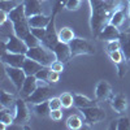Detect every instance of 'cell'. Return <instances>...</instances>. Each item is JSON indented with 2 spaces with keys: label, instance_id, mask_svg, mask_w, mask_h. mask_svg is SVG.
<instances>
[{
  "label": "cell",
  "instance_id": "obj_1",
  "mask_svg": "<svg viewBox=\"0 0 130 130\" xmlns=\"http://www.w3.org/2000/svg\"><path fill=\"white\" fill-rule=\"evenodd\" d=\"M91 7L90 26L92 37L98 38L105 25L111 22V18L118 9L130 8L127 0H89Z\"/></svg>",
  "mask_w": 130,
  "mask_h": 130
},
{
  "label": "cell",
  "instance_id": "obj_2",
  "mask_svg": "<svg viewBox=\"0 0 130 130\" xmlns=\"http://www.w3.org/2000/svg\"><path fill=\"white\" fill-rule=\"evenodd\" d=\"M26 56L40 62L43 67H51V64L56 60V55L53 53V51H51L48 47L43 46V44L29 48L26 52Z\"/></svg>",
  "mask_w": 130,
  "mask_h": 130
},
{
  "label": "cell",
  "instance_id": "obj_3",
  "mask_svg": "<svg viewBox=\"0 0 130 130\" xmlns=\"http://www.w3.org/2000/svg\"><path fill=\"white\" fill-rule=\"evenodd\" d=\"M81 113L83 116L85 124L87 126H94L95 124H99V122L105 120L104 109H102V108L98 107L96 104L91 105V107H87V108H82Z\"/></svg>",
  "mask_w": 130,
  "mask_h": 130
},
{
  "label": "cell",
  "instance_id": "obj_4",
  "mask_svg": "<svg viewBox=\"0 0 130 130\" xmlns=\"http://www.w3.org/2000/svg\"><path fill=\"white\" fill-rule=\"evenodd\" d=\"M70 52H72V57L79 56V55H94L95 48L89 40L82 39V38H74L70 43Z\"/></svg>",
  "mask_w": 130,
  "mask_h": 130
},
{
  "label": "cell",
  "instance_id": "obj_5",
  "mask_svg": "<svg viewBox=\"0 0 130 130\" xmlns=\"http://www.w3.org/2000/svg\"><path fill=\"white\" fill-rule=\"evenodd\" d=\"M50 83H46V82H40L39 81V86H38V89L32 92L27 99L26 102L29 104H38V103H42V102H46L50 99V96L52 94V90L51 87L48 86Z\"/></svg>",
  "mask_w": 130,
  "mask_h": 130
},
{
  "label": "cell",
  "instance_id": "obj_6",
  "mask_svg": "<svg viewBox=\"0 0 130 130\" xmlns=\"http://www.w3.org/2000/svg\"><path fill=\"white\" fill-rule=\"evenodd\" d=\"M30 120V109L27 107V102L24 98H20L16 100L14 105V124L24 125Z\"/></svg>",
  "mask_w": 130,
  "mask_h": 130
},
{
  "label": "cell",
  "instance_id": "obj_7",
  "mask_svg": "<svg viewBox=\"0 0 130 130\" xmlns=\"http://www.w3.org/2000/svg\"><path fill=\"white\" fill-rule=\"evenodd\" d=\"M5 74L8 75V78L13 83V86L16 87L17 91H20L21 89H22V85H24V82L27 77L22 68H14V67L7 65L5 67Z\"/></svg>",
  "mask_w": 130,
  "mask_h": 130
},
{
  "label": "cell",
  "instance_id": "obj_8",
  "mask_svg": "<svg viewBox=\"0 0 130 130\" xmlns=\"http://www.w3.org/2000/svg\"><path fill=\"white\" fill-rule=\"evenodd\" d=\"M3 47L8 52H12V53H25V55H26V52L29 50V47L26 46L25 40L18 38L16 34L10 35L8 38V40L5 43H3Z\"/></svg>",
  "mask_w": 130,
  "mask_h": 130
},
{
  "label": "cell",
  "instance_id": "obj_9",
  "mask_svg": "<svg viewBox=\"0 0 130 130\" xmlns=\"http://www.w3.org/2000/svg\"><path fill=\"white\" fill-rule=\"evenodd\" d=\"M25 59H26L25 53H12L5 50L2 53V62L5 65H9V67H14V68H22Z\"/></svg>",
  "mask_w": 130,
  "mask_h": 130
},
{
  "label": "cell",
  "instance_id": "obj_10",
  "mask_svg": "<svg viewBox=\"0 0 130 130\" xmlns=\"http://www.w3.org/2000/svg\"><path fill=\"white\" fill-rule=\"evenodd\" d=\"M112 96H113L112 87H111V85L108 82L100 81L99 83L96 85V87H95V98H96V100H99V102L111 100Z\"/></svg>",
  "mask_w": 130,
  "mask_h": 130
},
{
  "label": "cell",
  "instance_id": "obj_11",
  "mask_svg": "<svg viewBox=\"0 0 130 130\" xmlns=\"http://www.w3.org/2000/svg\"><path fill=\"white\" fill-rule=\"evenodd\" d=\"M38 86H39V79L35 77V75H27L24 85H22V89L20 90L21 98L27 99V98L38 89Z\"/></svg>",
  "mask_w": 130,
  "mask_h": 130
},
{
  "label": "cell",
  "instance_id": "obj_12",
  "mask_svg": "<svg viewBox=\"0 0 130 130\" xmlns=\"http://www.w3.org/2000/svg\"><path fill=\"white\" fill-rule=\"evenodd\" d=\"M53 53L56 55V59L62 61V62H68L72 59V52H70V47L68 43H64V42H57L55 47L52 48Z\"/></svg>",
  "mask_w": 130,
  "mask_h": 130
},
{
  "label": "cell",
  "instance_id": "obj_13",
  "mask_svg": "<svg viewBox=\"0 0 130 130\" xmlns=\"http://www.w3.org/2000/svg\"><path fill=\"white\" fill-rule=\"evenodd\" d=\"M121 37V31L118 30V27H116L112 24H108L104 26V29L102 30V32L98 35L96 39L103 40V42H108V40H115V39H120Z\"/></svg>",
  "mask_w": 130,
  "mask_h": 130
},
{
  "label": "cell",
  "instance_id": "obj_14",
  "mask_svg": "<svg viewBox=\"0 0 130 130\" xmlns=\"http://www.w3.org/2000/svg\"><path fill=\"white\" fill-rule=\"evenodd\" d=\"M109 103H111V107L113 108V111L116 113H124L127 109V99L122 94L113 95L112 99L109 100Z\"/></svg>",
  "mask_w": 130,
  "mask_h": 130
},
{
  "label": "cell",
  "instance_id": "obj_15",
  "mask_svg": "<svg viewBox=\"0 0 130 130\" xmlns=\"http://www.w3.org/2000/svg\"><path fill=\"white\" fill-rule=\"evenodd\" d=\"M52 20V16H46V14H35V16H31L29 17V25L30 27H40V29H44L50 25Z\"/></svg>",
  "mask_w": 130,
  "mask_h": 130
},
{
  "label": "cell",
  "instance_id": "obj_16",
  "mask_svg": "<svg viewBox=\"0 0 130 130\" xmlns=\"http://www.w3.org/2000/svg\"><path fill=\"white\" fill-rule=\"evenodd\" d=\"M9 16V20L12 21L13 24H17V22H22V21H27L29 17L26 16V12H25V5L24 3H20L12 12L8 13Z\"/></svg>",
  "mask_w": 130,
  "mask_h": 130
},
{
  "label": "cell",
  "instance_id": "obj_17",
  "mask_svg": "<svg viewBox=\"0 0 130 130\" xmlns=\"http://www.w3.org/2000/svg\"><path fill=\"white\" fill-rule=\"evenodd\" d=\"M24 5H25V12L27 17L43 13L40 0H24Z\"/></svg>",
  "mask_w": 130,
  "mask_h": 130
},
{
  "label": "cell",
  "instance_id": "obj_18",
  "mask_svg": "<svg viewBox=\"0 0 130 130\" xmlns=\"http://www.w3.org/2000/svg\"><path fill=\"white\" fill-rule=\"evenodd\" d=\"M42 68H43V65H42L40 62L32 60V59H30V57H27V56H26L25 62H24V65H22V69H24V72L26 73V75H35Z\"/></svg>",
  "mask_w": 130,
  "mask_h": 130
},
{
  "label": "cell",
  "instance_id": "obj_19",
  "mask_svg": "<svg viewBox=\"0 0 130 130\" xmlns=\"http://www.w3.org/2000/svg\"><path fill=\"white\" fill-rule=\"evenodd\" d=\"M129 9L130 8H122V9H118L117 12H115V14L112 16L109 24L115 25L116 27H121L125 18H126V16H129Z\"/></svg>",
  "mask_w": 130,
  "mask_h": 130
},
{
  "label": "cell",
  "instance_id": "obj_20",
  "mask_svg": "<svg viewBox=\"0 0 130 130\" xmlns=\"http://www.w3.org/2000/svg\"><path fill=\"white\" fill-rule=\"evenodd\" d=\"M120 42H121V51L124 52L125 59L130 60V32L129 31L121 32Z\"/></svg>",
  "mask_w": 130,
  "mask_h": 130
},
{
  "label": "cell",
  "instance_id": "obj_21",
  "mask_svg": "<svg viewBox=\"0 0 130 130\" xmlns=\"http://www.w3.org/2000/svg\"><path fill=\"white\" fill-rule=\"evenodd\" d=\"M74 105L77 108H79V109H82V108L95 105V102L91 100L90 98L82 95V94H74Z\"/></svg>",
  "mask_w": 130,
  "mask_h": 130
},
{
  "label": "cell",
  "instance_id": "obj_22",
  "mask_svg": "<svg viewBox=\"0 0 130 130\" xmlns=\"http://www.w3.org/2000/svg\"><path fill=\"white\" fill-rule=\"evenodd\" d=\"M57 37H59V40L60 42H64V43H68V44H69V43L75 38V34H74L73 29L65 26V27H61L57 31Z\"/></svg>",
  "mask_w": 130,
  "mask_h": 130
},
{
  "label": "cell",
  "instance_id": "obj_23",
  "mask_svg": "<svg viewBox=\"0 0 130 130\" xmlns=\"http://www.w3.org/2000/svg\"><path fill=\"white\" fill-rule=\"evenodd\" d=\"M0 32H2V42L5 43L10 35L14 34V27H13V22H12V21L8 20L7 22L0 25Z\"/></svg>",
  "mask_w": 130,
  "mask_h": 130
},
{
  "label": "cell",
  "instance_id": "obj_24",
  "mask_svg": "<svg viewBox=\"0 0 130 130\" xmlns=\"http://www.w3.org/2000/svg\"><path fill=\"white\" fill-rule=\"evenodd\" d=\"M85 125V120L79 116V115H72L68 117L67 120V127L72 129V130H78Z\"/></svg>",
  "mask_w": 130,
  "mask_h": 130
},
{
  "label": "cell",
  "instance_id": "obj_25",
  "mask_svg": "<svg viewBox=\"0 0 130 130\" xmlns=\"http://www.w3.org/2000/svg\"><path fill=\"white\" fill-rule=\"evenodd\" d=\"M48 100L38 103V104H34V112H35L37 116H39V117H47V116H50L51 108H50V102Z\"/></svg>",
  "mask_w": 130,
  "mask_h": 130
},
{
  "label": "cell",
  "instance_id": "obj_26",
  "mask_svg": "<svg viewBox=\"0 0 130 130\" xmlns=\"http://www.w3.org/2000/svg\"><path fill=\"white\" fill-rule=\"evenodd\" d=\"M16 98L10 94V92H7L5 90L2 91V99H0V104H2V108H12L16 105Z\"/></svg>",
  "mask_w": 130,
  "mask_h": 130
},
{
  "label": "cell",
  "instance_id": "obj_27",
  "mask_svg": "<svg viewBox=\"0 0 130 130\" xmlns=\"http://www.w3.org/2000/svg\"><path fill=\"white\" fill-rule=\"evenodd\" d=\"M0 124H3L5 126H12L14 124V113L12 115L10 111H7L5 108H2V112H0Z\"/></svg>",
  "mask_w": 130,
  "mask_h": 130
},
{
  "label": "cell",
  "instance_id": "obj_28",
  "mask_svg": "<svg viewBox=\"0 0 130 130\" xmlns=\"http://www.w3.org/2000/svg\"><path fill=\"white\" fill-rule=\"evenodd\" d=\"M108 55V57L111 59V61L116 65H120V64H122V62H125V61H127L126 59H125V55H124V52L121 51V50H117V51H113V52H109V53H107Z\"/></svg>",
  "mask_w": 130,
  "mask_h": 130
},
{
  "label": "cell",
  "instance_id": "obj_29",
  "mask_svg": "<svg viewBox=\"0 0 130 130\" xmlns=\"http://www.w3.org/2000/svg\"><path fill=\"white\" fill-rule=\"evenodd\" d=\"M20 3L17 0H0V9L4 10V12L9 13L18 5Z\"/></svg>",
  "mask_w": 130,
  "mask_h": 130
},
{
  "label": "cell",
  "instance_id": "obj_30",
  "mask_svg": "<svg viewBox=\"0 0 130 130\" xmlns=\"http://www.w3.org/2000/svg\"><path fill=\"white\" fill-rule=\"evenodd\" d=\"M59 98L62 103V108H67L68 109L72 105H74V95H72L70 92H62Z\"/></svg>",
  "mask_w": 130,
  "mask_h": 130
},
{
  "label": "cell",
  "instance_id": "obj_31",
  "mask_svg": "<svg viewBox=\"0 0 130 130\" xmlns=\"http://www.w3.org/2000/svg\"><path fill=\"white\" fill-rule=\"evenodd\" d=\"M25 43H26V46L29 47V48H32V47H38V46H40L42 44V42L34 35V34H32V32L30 31L29 32V34L25 37Z\"/></svg>",
  "mask_w": 130,
  "mask_h": 130
},
{
  "label": "cell",
  "instance_id": "obj_32",
  "mask_svg": "<svg viewBox=\"0 0 130 130\" xmlns=\"http://www.w3.org/2000/svg\"><path fill=\"white\" fill-rule=\"evenodd\" d=\"M117 50H121V42L120 39H115V40H108L107 44H105V52L109 53Z\"/></svg>",
  "mask_w": 130,
  "mask_h": 130
},
{
  "label": "cell",
  "instance_id": "obj_33",
  "mask_svg": "<svg viewBox=\"0 0 130 130\" xmlns=\"http://www.w3.org/2000/svg\"><path fill=\"white\" fill-rule=\"evenodd\" d=\"M50 70H51L50 67H43V68L35 74V77H37L40 82H46V83H48V74H50Z\"/></svg>",
  "mask_w": 130,
  "mask_h": 130
},
{
  "label": "cell",
  "instance_id": "obj_34",
  "mask_svg": "<svg viewBox=\"0 0 130 130\" xmlns=\"http://www.w3.org/2000/svg\"><path fill=\"white\" fill-rule=\"evenodd\" d=\"M117 130H130V120L127 117H120L117 120Z\"/></svg>",
  "mask_w": 130,
  "mask_h": 130
},
{
  "label": "cell",
  "instance_id": "obj_35",
  "mask_svg": "<svg viewBox=\"0 0 130 130\" xmlns=\"http://www.w3.org/2000/svg\"><path fill=\"white\" fill-rule=\"evenodd\" d=\"M31 32H32V34H34L40 42H43V40H44V38H46V34H47V27H44V29L31 27Z\"/></svg>",
  "mask_w": 130,
  "mask_h": 130
},
{
  "label": "cell",
  "instance_id": "obj_36",
  "mask_svg": "<svg viewBox=\"0 0 130 130\" xmlns=\"http://www.w3.org/2000/svg\"><path fill=\"white\" fill-rule=\"evenodd\" d=\"M50 108L52 109H61L62 108V103L60 100V98H50Z\"/></svg>",
  "mask_w": 130,
  "mask_h": 130
},
{
  "label": "cell",
  "instance_id": "obj_37",
  "mask_svg": "<svg viewBox=\"0 0 130 130\" xmlns=\"http://www.w3.org/2000/svg\"><path fill=\"white\" fill-rule=\"evenodd\" d=\"M52 70H55V72H59V73H62L64 72V68H65V62L60 61V60H55L52 64H51V67H50Z\"/></svg>",
  "mask_w": 130,
  "mask_h": 130
},
{
  "label": "cell",
  "instance_id": "obj_38",
  "mask_svg": "<svg viewBox=\"0 0 130 130\" xmlns=\"http://www.w3.org/2000/svg\"><path fill=\"white\" fill-rule=\"evenodd\" d=\"M81 0H68L67 4H65V8L68 10H77L81 7Z\"/></svg>",
  "mask_w": 130,
  "mask_h": 130
},
{
  "label": "cell",
  "instance_id": "obj_39",
  "mask_svg": "<svg viewBox=\"0 0 130 130\" xmlns=\"http://www.w3.org/2000/svg\"><path fill=\"white\" fill-rule=\"evenodd\" d=\"M59 81H60V73L51 69L50 70V74H48V83L50 85H53V83H57Z\"/></svg>",
  "mask_w": 130,
  "mask_h": 130
},
{
  "label": "cell",
  "instance_id": "obj_40",
  "mask_svg": "<svg viewBox=\"0 0 130 130\" xmlns=\"http://www.w3.org/2000/svg\"><path fill=\"white\" fill-rule=\"evenodd\" d=\"M50 118L52 121H60V120H62V111L61 109H52L50 112Z\"/></svg>",
  "mask_w": 130,
  "mask_h": 130
},
{
  "label": "cell",
  "instance_id": "obj_41",
  "mask_svg": "<svg viewBox=\"0 0 130 130\" xmlns=\"http://www.w3.org/2000/svg\"><path fill=\"white\" fill-rule=\"evenodd\" d=\"M67 2L68 0H57L56 2V4H55V8H53V12H59V10L62 8V7H65V4H67Z\"/></svg>",
  "mask_w": 130,
  "mask_h": 130
},
{
  "label": "cell",
  "instance_id": "obj_42",
  "mask_svg": "<svg viewBox=\"0 0 130 130\" xmlns=\"http://www.w3.org/2000/svg\"><path fill=\"white\" fill-rule=\"evenodd\" d=\"M8 20H9V16H8V13H7V12H4V10H2V9H0V25H2V24H4V22H7Z\"/></svg>",
  "mask_w": 130,
  "mask_h": 130
},
{
  "label": "cell",
  "instance_id": "obj_43",
  "mask_svg": "<svg viewBox=\"0 0 130 130\" xmlns=\"http://www.w3.org/2000/svg\"><path fill=\"white\" fill-rule=\"evenodd\" d=\"M109 129H112V130H113V129H116V130H117V120H116V121H112V124H111Z\"/></svg>",
  "mask_w": 130,
  "mask_h": 130
},
{
  "label": "cell",
  "instance_id": "obj_44",
  "mask_svg": "<svg viewBox=\"0 0 130 130\" xmlns=\"http://www.w3.org/2000/svg\"><path fill=\"white\" fill-rule=\"evenodd\" d=\"M127 18L130 20V9H129V16H127Z\"/></svg>",
  "mask_w": 130,
  "mask_h": 130
},
{
  "label": "cell",
  "instance_id": "obj_45",
  "mask_svg": "<svg viewBox=\"0 0 130 130\" xmlns=\"http://www.w3.org/2000/svg\"><path fill=\"white\" fill-rule=\"evenodd\" d=\"M126 31H129V32H130V26H129V29H127V30H126Z\"/></svg>",
  "mask_w": 130,
  "mask_h": 130
},
{
  "label": "cell",
  "instance_id": "obj_46",
  "mask_svg": "<svg viewBox=\"0 0 130 130\" xmlns=\"http://www.w3.org/2000/svg\"><path fill=\"white\" fill-rule=\"evenodd\" d=\"M127 2H129V5H130V0H127Z\"/></svg>",
  "mask_w": 130,
  "mask_h": 130
},
{
  "label": "cell",
  "instance_id": "obj_47",
  "mask_svg": "<svg viewBox=\"0 0 130 130\" xmlns=\"http://www.w3.org/2000/svg\"><path fill=\"white\" fill-rule=\"evenodd\" d=\"M40 2H43V0H40Z\"/></svg>",
  "mask_w": 130,
  "mask_h": 130
}]
</instances>
